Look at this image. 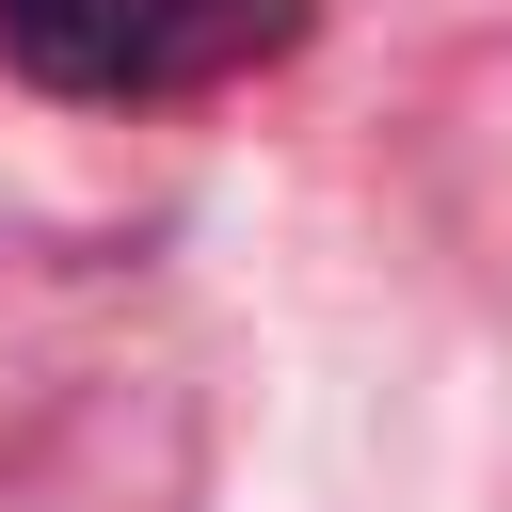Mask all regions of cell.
<instances>
[{
  "instance_id": "1",
  "label": "cell",
  "mask_w": 512,
  "mask_h": 512,
  "mask_svg": "<svg viewBox=\"0 0 512 512\" xmlns=\"http://www.w3.org/2000/svg\"><path fill=\"white\" fill-rule=\"evenodd\" d=\"M272 48H304V0H0V64L32 96H80V112L208 96Z\"/></svg>"
}]
</instances>
